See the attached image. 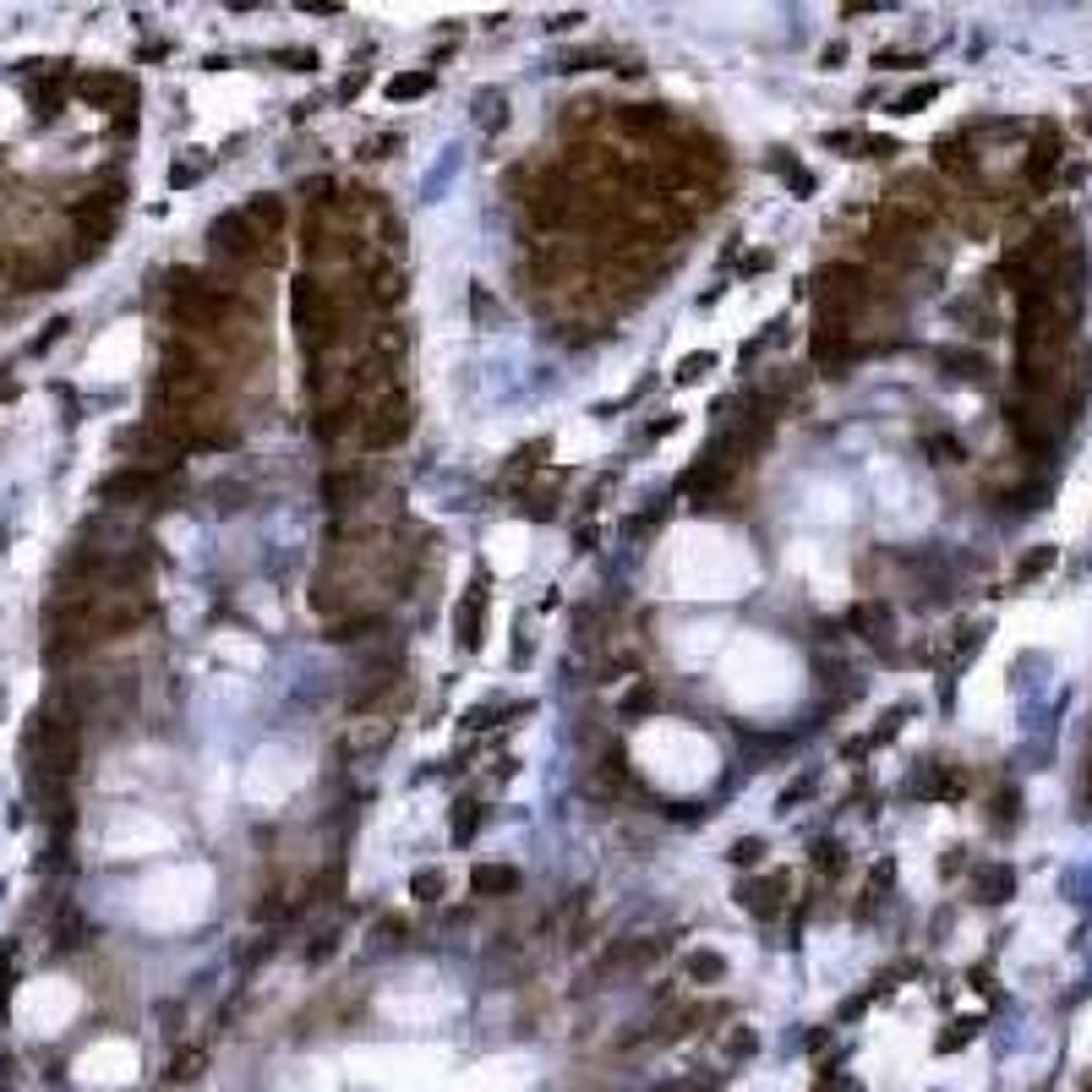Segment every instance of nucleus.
I'll list each match as a JSON object with an SVG mask.
<instances>
[{
  "instance_id": "1",
  "label": "nucleus",
  "mask_w": 1092,
  "mask_h": 1092,
  "mask_svg": "<svg viewBox=\"0 0 1092 1092\" xmlns=\"http://www.w3.org/2000/svg\"><path fill=\"white\" fill-rule=\"evenodd\" d=\"M77 754H83L77 716L38 710L34 726H28V765H34V787L38 792H61L71 781V771H77Z\"/></svg>"
},
{
  "instance_id": "2",
  "label": "nucleus",
  "mask_w": 1092,
  "mask_h": 1092,
  "mask_svg": "<svg viewBox=\"0 0 1092 1092\" xmlns=\"http://www.w3.org/2000/svg\"><path fill=\"white\" fill-rule=\"evenodd\" d=\"M208 241H214V252L230 257V263H279V246H273L268 236H257L241 208L236 214H218L214 230H208Z\"/></svg>"
},
{
  "instance_id": "3",
  "label": "nucleus",
  "mask_w": 1092,
  "mask_h": 1092,
  "mask_svg": "<svg viewBox=\"0 0 1092 1092\" xmlns=\"http://www.w3.org/2000/svg\"><path fill=\"white\" fill-rule=\"evenodd\" d=\"M361 443L367 448H394L404 432H410V404H404V394L394 388V394H377V399L361 404Z\"/></svg>"
},
{
  "instance_id": "4",
  "label": "nucleus",
  "mask_w": 1092,
  "mask_h": 1092,
  "mask_svg": "<svg viewBox=\"0 0 1092 1092\" xmlns=\"http://www.w3.org/2000/svg\"><path fill=\"white\" fill-rule=\"evenodd\" d=\"M115 214H120V186H104V191H88V197L71 202V224L83 236L88 252H99L110 230H115Z\"/></svg>"
},
{
  "instance_id": "5",
  "label": "nucleus",
  "mask_w": 1092,
  "mask_h": 1092,
  "mask_svg": "<svg viewBox=\"0 0 1092 1092\" xmlns=\"http://www.w3.org/2000/svg\"><path fill=\"white\" fill-rule=\"evenodd\" d=\"M153 492H159V465H126V470H115L99 487V497H110V503H142Z\"/></svg>"
},
{
  "instance_id": "6",
  "label": "nucleus",
  "mask_w": 1092,
  "mask_h": 1092,
  "mask_svg": "<svg viewBox=\"0 0 1092 1092\" xmlns=\"http://www.w3.org/2000/svg\"><path fill=\"white\" fill-rule=\"evenodd\" d=\"M738 896H743V912H754V918H775V912H781V902H787V874L749 879Z\"/></svg>"
},
{
  "instance_id": "7",
  "label": "nucleus",
  "mask_w": 1092,
  "mask_h": 1092,
  "mask_svg": "<svg viewBox=\"0 0 1092 1092\" xmlns=\"http://www.w3.org/2000/svg\"><path fill=\"white\" fill-rule=\"evenodd\" d=\"M241 214H246V224H252L257 236H268V241L285 236V202L268 197V191H263V197H246V208H241Z\"/></svg>"
},
{
  "instance_id": "8",
  "label": "nucleus",
  "mask_w": 1092,
  "mask_h": 1092,
  "mask_svg": "<svg viewBox=\"0 0 1092 1092\" xmlns=\"http://www.w3.org/2000/svg\"><path fill=\"white\" fill-rule=\"evenodd\" d=\"M618 120H622V132H645V137L673 132V115H667V104H622Z\"/></svg>"
},
{
  "instance_id": "9",
  "label": "nucleus",
  "mask_w": 1092,
  "mask_h": 1092,
  "mask_svg": "<svg viewBox=\"0 0 1092 1092\" xmlns=\"http://www.w3.org/2000/svg\"><path fill=\"white\" fill-rule=\"evenodd\" d=\"M481 618H487V590L470 585V596L459 601V645H465V650L481 645Z\"/></svg>"
},
{
  "instance_id": "10",
  "label": "nucleus",
  "mask_w": 1092,
  "mask_h": 1092,
  "mask_svg": "<svg viewBox=\"0 0 1092 1092\" xmlns=\"http://www.w3.org/2000/svg\"><path fill=\"white\" fill-rule=\"evenodd\" d=\"M77 93H83L88 104H115V99H132V88L120 83L115 71H88V77H77Z\"/></svg>"
},
{
  "instance_id": "11",
  "label": "nucleus",
  "mask_w": 1092,
  "mask_h": 1092,
  "mask_svg": "<svg viewBox=\"0 0 1092 1092\" xmlns=\"http://www.w3.org/2000/svg\"><path fill=\"white\" fill-rule=\"evenodd\" d=\"M470 891L475 896H508V891H520V869H508V863H481V869L470 874Z\"/></svg>"
},
{
  "instance_id": "12",
  "label": "nucleus",
  "mask_w": 1092,
  "mask_h": 1092,
  "mask_svg": "<svg viewBox=\"0 0 1092 1092\" xmlns=\"http://www.w3.org/2000/svg\"><path fill=\"white\" fill-rule=\"evenodd\" d=\"M355 492H361V475H350V470H328V475H322V497H328V503L350 508Z\"/></svg>"
},
{
  "instance_id": "13",
  "label": "nucleus",
  "mask_w": 1092,
  "mask_h": 1092,
  "mask_svg": "<svg viewBox=\"0 0 1092 1092\" xmlns=\"http://www.w3.org/2000/svg\"><path fill=\"white\" fill-rule=\"evenodd\" d=\"M683 973H689L694 983H716V978L726 973V961L716 956V951H689V956H683Z\"/></svg>"
},
{
  "instance_id": "14",
  "label": "nucleus",
  "mask_w": 1092,
  "mask_h": 1092,
  "mask_svg": "<svg viewBox=\"0 0 1092 1092\" xmlns=\"http://www.w3.org/2000/svg\"><path fill=\"white\" fill-rule=\"evenodd\" d=\"M420 93H432V71H399L388 83V99H420Z\"/></svg>"
},
{
  "instance_id": "15",
  "label": "nucleus",
  "mask_w": 1092,
  "mask_h": 1092,
  "mask_svg": "<svg viewBox=\"0 0 1092 1092\" xmlns=\"http://www.w3.org/2000/svg\"><path fill=\"white\" fill-rule=\"evenodd\" d=\"M847 622H852L863 639H874V645L885 639V606H852V618H847Z\"/></svg>"
},
{
  "instance_id": "16",
  "label": "nucleus",
  "mask_w": 1092,
  "mask_h": 1092,
  "mask_svg": "<svg viewBox=\"0 0 1092 1092\" xmlns=\"http://www.w3.org/2000/svg\"><path fill=\"white\" fill-rule=\"evenodd\" d=\"M377 622H383V618H377V612H361V618H339L334 628H328V639H339V645H350V639L371 634V628H377Z\"/></svg>"
},
{
  "instance_id": "17",
  "label": "nucleus",
  "mask_w": 1092,
  "mask_h": 1092,
  "mask_svg": "<svg viewBox=\"0 0 1092 1092\" xmlns=\"http://www.w3.org/2000/svg\"><path fill=\"white\" fill-rule=\"evenodd\" d=\"M61 83H66V77H44V83L34 88V104H38V115H44V120L61 110Z\"/></svg>"
},
{
  "instance_id": "18",
  "label": "nucleus",
  "mask_w": 1092,
  "mask_h": 1092,
  "mask_svg": "<svg viewBox=\"0 0 1092 1092\" xmlns=\"http://www.w3.org/2000/svg\"><path fill=\"white\" fill-rule=\"evenodd\" d=\"M443 885H448V879H443L437 869H420L416 879H410V891H416L420 902H437V896H443Z\"/></svg>"
},
{
  "instance_id": "19",
  "label": "nucleus",
  "mask_w": 1092,
  "mask_h": 1092,
  "mask_svg": "<svg viewBox=\"0 0 1092 1092\" xmlns=\"http://www.w3.org/2000/svg\"><path fill=\"white\" fill-rule=\"evenodd\" d=\"M759 857H765V841H754V836H743L738 847H732V863H743V869H749V863H759Z\"/></svg>"
},
{
  "instance_id": "20",
  "label": "nucleus",
  "mask_w": 1092,
  "mask_h": 1092,
  "mask_svg": "<svg viewBox=\"0 0 1092 1092\" xmlns=\"http://www.w3.org/2000/svg\"><path fill=\"white\" fill-rule=\"evenodd\" d=\"M814 863H820L825 874H836L841 869V847L836 841H820V847H814Z\"/></svg>"
},
{
  "instance_id": "21",
  "label": "nucleus",
  "mask_w": 1092,
  "mask_h": 1092,
  "mask_svg": "<svg viewBox=\"0 0 1092 1092\" xmlns=\"http://www.w3.org/2000/svg\"><path fill=\"white\" fill-rule=\"evenodd\" d=\"M475 825H481V814H475L470 803H459V814H454V836L465 841V836H470V830H475Z\"/></svg>"
},
{
  "instance_id": "22",
  "label": "nucleus",
  "mask_w": 1092,
  "mask_h": 1092,
  "mask_svg": "<svg viewBox=\"0 0 1092 1092\" xmlns=\"http://www.w3.org/2000/svg\"><path fill=\"white\" fill-rule=\"evenodd\" d=\"M655 705V689H650V683H645V689H634V694H628V705H622V716H639V710H650Z\"/></svg>"
},
{
  "instance_id": "23",
  "label": "nucleus",
  "mask_w": 1092,
  "mask_h": 1092,
  "mask_svg": "<svg viewBox=\"0 0 1092 1092\" xmlns=\"http://www.w3.org/2000/svg\"><path fill=\"white\" fill-rule=\"evenodd\" d=\"M705 367H710V355H689V361L677 367V383H694V377H705Z\"/></svg>"
},
{
  "instance_id": "24",
  "label": "nucleus",
  "mask_w": 1092,
  "mask_h": 1092,
  "mask_svg": "<svg viewBox=\"0 0 1092 1092\" xmlns=\"http://www.w3.org/2000/svg\"><path fill=\"white\" fill-rule=\"evenodd\" d=\"M197 1065H202V1049H186V1054L175 1059V1076H181V1081H191V1076H197Z\"/></svg>"
},
{
  "instance_id": "25",
  "label": "nucleus",
  "mask_w": 1092,
  "mask_h": 1092,
  "mask_svg": "<svg viewBox=\"0 0 1092 1092\" xmlns=\"http://www.w3.org/2000/svg\"><path fill=\"white\" fill-rule=\"evenodd\" d=\"M383 940H388V945H399V940H404V924H399V918H383Z\"/></svg>"
},
{
  "instance_id": "26",
  "label": "nucleus",
  "mask_w": 1092,
  "mask_h": 1092,
  "mask_svg": "<svg viewBox=\"0 0 1092 1092\" xmlns=\"http://www.w3.org/2000/svg\"><path fill=\"white\" fill-rule=\"evenodd\" d=\"M579 22H585L579 12H563V17H552V28H557V34H569V28H579Z\"/></svg>"
},
{
  "instance_id": "27",
  "label": "nucleus",
  "mask_w": 1092,
  "mask_h": 1092,
  "mask_svg": "<svg viewBox=\"0 0 1092 1092\" xmlns=\"http://www.w3.org/2000/svg\"><path fill=\"white\" fill-rule=\"evenodd\" d=\"M6 967H12V951H0V994H6Z\"/></svg>"
}]
</instances>
